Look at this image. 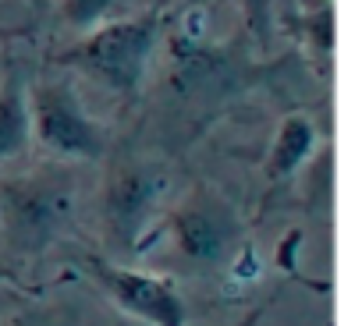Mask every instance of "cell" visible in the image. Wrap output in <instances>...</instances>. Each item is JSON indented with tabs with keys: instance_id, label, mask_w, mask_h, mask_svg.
<instances>
[{
	"instance_id": "cell-4",
	"label": "cell",
	"mask_w": 362,
	"mask_h": 326,
	"mask_svg": "<svg viewBox=\"0 0 362 326\" xmlns=\"http://www.w3.org/2000/svg\"><path fill=\"white\" fill-rule=\"evenodd\" d=\"M29 124L33 142L57 159H100L110 142L68 78H40L29 89Z\"/></svg>"
},
{
	"instance_id": "cell-9",
	"label": "cell",
	"mask_w": 362,
	"mask_h": 326,
	"mask_svg": "<svg viewBox=\"0 0 362 326\" xmlns=\"http://www.w3.org/2000/svg\"><path fill=\"white\" fill-rule=\"evenodd\" d=\"M295 29L302 32V40H305L316 68L327 71L330 68V54H334V11H330V4H327V0H320L313 11H305V15L295 18Z\"/></svg>"
},
{
	"instance_id": "cell-10",
	"label": "cell",
	"mask_w": 362,
	"mask_h": 326,
	"mask_svg": "<svg viewBox=\"0 0 362 326\" xmlns=\"http://www.w3.org/2000/svg\"><path fill=\"white\" fill-rule=\"evenodd\" d=\"M110 11H114V0H61V18L78 32L96 29L100 22L110 18Z\"/></svg>"
},
{
	"instance_id": "cell-5",
	"label": "cell",
	"mask_w": 362,
	"mask_h": 326,
	"mask_svg": "<svg viewBox=\"0 0 362 326\" xmlns=\"http://www.w3.org/2000/svg\"><path fill=\"white\" fill-rule=\"evenodd\" d=\"M82 270L110 294V301L121 312H128V315H135V319H142L149 326H189V305H185V298H181V291H177V284L170 277L132 270V266H117V262H107L100 255H89L82 262ZM270 301L249 308V315L238 319L235 326H259L267 308H270Z\"/></svg>"
},
{
	"instance_id": "cell-1",
	"label": "cell",
	"mask_w": 362,
	"mask_h": 326,
	"mask_svg": "<svg viewBox=\"0 0 362 326\" xmlns=\"http://www.w3.org/2000/svg\"><path fill=\"white\" fill-rule=\"evenodd\" d=\"M163 36V15L160 8L128 15V18H107L96 29H89L75 47H68L57 61L75 68L78 75L93 78L96 85L110 89L114 96H139L153 50Z\"/></svg>"
},
{
	"instance_id": "cell-7",
	"label": "cell",
	"mask_w": 362,
	"mask_h": 326,
	"mask_svg": "<svg viewBox=\"0 0 362 326\" xmlns=\"http://www.w3.org/2000/svg\"><path fill=\"white\" fill-rule=\"evenodd\" d=\"M320 149V131H316V121L302 110H291L281 117L274 138H270V149H267V159H263V178L267 185H284L291 181L298 171H305L313 156Z\"/></svg>"
},
{
	"instance_id": "cell-6",
	"label": "cell",
	"mask_w": 362,
	"mask_h": 326,
	"mask_svg": "<svg viewBox=\"0 0 362 326\" xmlns=\"http://www.w3.org/2000/svg\"><path fill=\"white\" fill-rule=\"evenodd\" d=\"M167 195V171L156 163H128L121 167L103 195V220L114 245L128 252L146 248V234L156 238V217ZM149 238V241H153Z\"/></svg>"
},
{
	"instance_id": "cell-8",
	"label": "cell",
	"mask_w": 362,
	"mask_h": 326,
	"mask_svg": "<svg viewBox=\"0 0 362 326\" xmlns=\"http://www.w3.org/2000/svg\"><path fill=\"white\" fill-rule=\"evenodd\" d=\"M29 142H33L29 89L18 78V71H4L0 75V163L22 156Z\"/></svg>"
},
{
	"instance_id": "cell-2",
	"label": "cell",
	"mask_w": 362,
	"mask_h": 326,
	"mask_svg": "<svg viewBox=\"0 0 362 326\" xmlns=\"http://www.w3.org/2000/svg\"><path fill=\"white\" fill-rule=\"evenodd\" d=\"M78 188L64 171H33L0 181V231L15 255L47 252L75 217Z\"/></svg>"
},
{
	"instance_id": "cell-12",
	"label": "cell",
	"mask_w": 362,
	"mask_h": 326,
	"mask_svg": "<svg viewBox=\"0 0 362 326\" xmlns=\"http://www.w3.org/2000/svg\"><path fill=\"white\" fill-rule=\"evenodd\" d=\"M4 64H8V61H4V54H0V75H4V71H8V68H4Z\"/></svg>"
},
{
	"instance_id": "cell-11",
	"label": "cell",
	"mask_w": 362,
	"mask_h": 326,
	"mask_svg": "<svg viewBox=\"0 0 362 326\" xmlns=\"http://www.w3.org/2000/svg\"><path fill=\"white\" fill-rule=\"evenodd\" d=\"M15 284H18V273H15L11 266L0 262V287H15Z\"/></svg>"
},
{
	"instance_id": "cell-3",
	"label": "cell",
	"mask_w": 362,
	"mask_h": 326,
	"mask_svg": "<svg viewBox=\"0 0 362 326\" xmlns=\"http://www.w3.org/2000/svg\"><path fill=\"white\" fill-rule=\"evenodd\" d=\"M167 234L174 252L196 270H221L235 259V252L249 241L245 224L231 199L210 185H196L181 199L163 224L156 227V238Z\"/></svg>"
}]
</instances>
